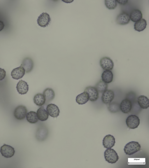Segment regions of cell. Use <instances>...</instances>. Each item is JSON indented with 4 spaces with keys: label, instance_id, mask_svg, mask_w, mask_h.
<instances>
[{
    "label": "cell",
    "instance_id": "31",
    "mask_svg": "<svg viewBox=\"0 0 149 168\" xmlns=\"http://www.w3.org/2000/svg\"><path fill=\"white\" fill-rule=\"evenodd\" d=\"M6 76V71L4 69L0 68V81L2 80Z\"/></svg>",
    "mask_w": 149,
    "mask_h": 168
},
{
    "label": "cell",
    "instance_id": "22",
    "mask_svg": "<svg viewBox=\"0 0 149 168\" xmlns=\"http://www.w3.org/2000/svg\"><path fill=\"white\" fill-rule=\"evenodd\" d=\"M137 102L140 107L143 109H147L149 106V100L146 96L140 95L137 98Z\"/></svg>",
    "mask_w": 149,
    "mask_h": 168
},
{
    "label": "cell",
    "instance_id": "25",
    "mask_svg": "<svg viewBox=\"0 0 149 168\" xmlns=\"http://www.w3.org/2000/svg\"><path fill=\"white\" fill-rule=\"evenodd\" d=\"M33 102L37 106H41L45 103L46 99L43 94L39 93L36 94L33 98Z\"/></svg>",
    "mask_w": 149,
    "mask_h": 168
},
{
    "label": "cell",
    "instance_id": "4",
    "mask_svg": "<svg viewBox=\"0 0 149 168\" xmlns=\"http://www.w3.org/2000/svg\"><path fill=\"white\" fill-rule=\"evenodd\" d=\"M126 123L127 126L130 128L134 129L137 128L139 125L140 120L137 116L131 115L127 117Z\"/></svg>",
    "mask_w": 149,
    "mask_h": 168
},
{
    "label": "cell",
    "instance_id": "9",
    "mask_svg": "<svg viewBox=\"0 0 149 168\" xmlns=\"http://www.w3.org/2000/svg\"><path fill=\"white\" fill-rule=\"evenodd\" d=\"M85 92L88 94L89 97V100L92 102L96 101L99 97L98 92L95 87L88 86L86 87Z\"/></svg>",
    "mask_w": 149,
    "mask_h": 168
},
{
    "label": "cell",
    "instance_id": "5",
    "mask_svg": "<svg viewBox=\"0 0 149 168\" xmlns=\"http://www.w3.org/2000/svg\"><path fill=\"white\" fill-rule=\"evenodd\" d=\"M48 134L47 128L43 125H40L37 129L36 137L37 140L39 141H43L47 138Z\"/></svg>",
    "mask_w": 149,
    "mask_h": 168
},
{
    "label": "cell",
    "instance_id": "1",
    "mask_svg": "<svg viewBox=\"0 0 149 168\" xmlns=\"http://www.w3.org/2000/svg\"><path fill=\"white\" fill-rule=\"evenodd\" d=\"M141 148L140 145L138 142L132 141L125 145L124 150L126 155H131L140 151Z\"/></svg>",
    "mask_w": 149,
    "mask_h": 168
},
{
    "label": "cell",
    "instance_id": "13",
    "mask_svg": "<svg viewBox=\"0 0 149 168\" xmlns=\"http://www.w3.org/2000/svg\"><path fill=\"white\" fill-rule=\"evenodd\" d=\"M47 111L48 114L53 118H56L59 115L60 110L58 107L54 104H48L46 107Z\"/></svg>",
    "mask_w": 149,
    "mask_h": 168
},
{
    "label": "cell",
    "instance_id": "15",
    "mask_svg": "<svg viewBox=\"0 0 149 168\" xmlns=\"http://www.w3.org/2000/svg\"><path fill=\"white\" fill-rule=\"evenodd\" d=\"M115 139L114 137L111 134H108L104 137L103 140V145L106 148H112L114 146Z\"/></svg>",
    "mask_w": 149,
    "mask_h": 168
},
{
    "label": "cell",
    "instance_id": "2",
    "mask_svg": "<svg viewBox=\"0 0 149 168\" xmlns=\"http://www.w3.org/2000/svg\"><path fill=\"white\" fill-rule=\"evenodd\" d=\"M104 157L106 161L109 163H116L119 159V156L116 152L113 149H107L104 152Z\"/></svg>",
    "mask_w": 149,
    "mask_h": 168
},
{
    "label": "cell",
    "instance_id": "19",
    "mask_svg": "<svg viewBox=\"0 0 149 168\" xmlns=\"http://www.w3.org/2000/svg\"><path fill=\"white\" fill-rule=\"evenodd\" d=\"M143 17L142 14L141 10L138 9H134L131 11L130 17V20L134 22H136L141 19Z\"/></svg>",
    "mask_w": 149,
    "mask_h": 168
},
{
    "label": "cell",
    "instance_id": "20",
    "mask_svg": "<svg viewBox=\"0 0 149 168\" xmlns=\"http://www.w3.org/2000/svg\"><path fill=\"white\" fill-rule=\"evenodd\" d=\"M36 114L38 119L41 121H45L48 118L49 114L43 106L41 107L38 109Z\"/></svg>",
    "mask_w": 149,
    "mask_h": 168
},
{
    "label": "cell",
    "instance_id": "24",
    "mask_svg": "<svg viewBox=\"0 0 149 168\" xmlns=\"http://www.w3.org/2000/svg\"><path fill=\"white\" fill-rule=\"evenodd\" d=\"M147 25L146 21L144 19H141L136 22L134 25L135 30L140 32L143 31L146 27Z\"/></svg>",
    "mask_w": 149,
    "mask_h": 168
},
{
    "label": "cell",
    "instance_id": "23",
    "mask_svg": "<svg viewBox=\"0 0 149 168\" xmlns=\"http://www.w3.org/2000/svg\"><path fill=\"white\" fill-rule=\"evenodd\" d=\"M102 80L107 83L111 82L113 80V74L110 70H105L102 74Z\"/></svg>",
    "mask_w": 149,
    "mask_h": 168
},
{
    "label": "cell",
    "instance_id": "26",
    "mask_svg": "<svg viewBox=\"0 0 149 168\" xmlns=\"http://www.w3.org/2000/svg\"><path fill=\"white\" fill-rule=\"evenodd\" d=\"M26 119L31 124L35 123L38 121L36 113L33 111H30L27 114Z\"/></svg>",
    "mask_w": 149,
    "mask_h": 168
},
{
    "label": "cell",
    "instance_id": "16",
    "mask_svg": "<svg viewBox=\"0 0 149 168\" xmlns=\"http://www.w3.org/2000/svg\"><path fill=\"white\" fill-rule=\"evenodd\" d=\"M17 90L19 94H26L29 90V85L26 81L22 80H19L16 87Z\"/></svg>",
    "mask_w": 149,
    "mask_h": 168
},
{
    "label": "cell",
    "instance_id": "10",
    "mask_svg": "<svg viewBox=\"0 0 149 168\" xmlns=\"http://www.w3.org/2000/svg\"><path fill=\"white\" fill-rule=\"evenodd\" d=\"M130 21V15L127 13L122 12L117 16L116 22L117 24L120 25L128 24Z\"/></svg>",
    "mask_w": 149,
    "mask_h": 168
},
{
    "label": "cell",
    "instance_id": "7",
    "mask_svg": "<svg viewBox=\"0 0 149 168\" xmlns=\"http://www.w3.org/2000/svg\"><path fill=\"white\" fill-rule=\"evenodd\" d=\"M0 152L4 157L10 158L14 155L15 151L12 146L4 144L1 147Z\"/></svg>",
    "mask_w": 149,
    "mask_h": 168
},
{
    "label": "cell",
    "instance_id": "17",
    "mask_svg": "<svg viewBox=\"0 0 149 168\" xmlns=\"http://www.w3.org/2000/svg\"><path fill=\"white\" fill-rule=\"evenodd\" d=\"M26 73L31 72L33 68V62L32 59L28 57L25 58L21 64Z\"/></svg>",
    "mask_w": 149,
    "mask_h": 168
},
{
    "label": "cell",
    "instance_id": "8",
    "mask_svg": "<svg viewBox=\"0 0 149 168\" xmlns=\"http://www.w3.org/2000/svg\"><path fill=\"white\" fill-rule=\"evenodd\" d=\"M100 65L104 70H111L113 68L114 63L112 60L109 57H104L100 60Z\"/></svg>",
    "mask_w": 149,
    "mask_h": 168
},
{
    "label": "cell",
    "instance_id": "18",
    "mask_svg": "<svg viewBox=\"0 0 149 168\" xmlns=\"http://www.w3.org/2000/svg\"><path fill=\"white\" fill-rule=\"evenodd\" d=\"M43 95L45 97L46 102L45 104H48L52 101L55 97V92L52 88H48L44 90L43 92Z\"/></svg>",
    "mask_w": 149,
    "mask_h": 168
},
{
    "label": "cell",
    "instance_id": "12",
    "mask_svg": "<svg viewBox=\"0 0 149 168\" xmlns=\"http://www.w3.org/2000/svg\"><path fill=\"white\" fill-rule=\"evenodd\" d=\"M25 70L21 64L18 67L14 69L11 72L12 78L16 80H18L22 78L25 74Z\"/></svg>",
    "mask_w": 149,
    "mask_h": 168
},
{
    "label": "cell",
    "instance_id": "33",
    "mask_svg": "<svg viewBox=\"0 0 149 168\" xmlns=\"http://www.w3.org/2000/svg\"><path fill=\"white\" fill-rule=\"evenodd\" d=\"M4 24L2 21L0 20V31H2L4 28Z\"/></svg>",
    "mask_w": 149,
    "mask_h": 168
},
{
    "label": "cell",
    "instance_id": "11",
    "mask_svg": "<svg viewBox=\"0 0 149 168\" xmlns=\"http://www.w3.org/2000/svg\"><path fill=\"white\" fill-rule=\"evenodd\" d=\"M114 97V94L111 90H107L103 92L102 96V102L105 104H110Z\"/></svg>",
    "mask_w": 149,
    "mask_h": 168
},
{
    "label": "cell",
    "instance_id": "21",
    "mask_svg": "<svg viewBox=\"0 0 149 168\" xmlns=\"http://www.w3.org/2000/svg\"><path fill=\"white\" fill-rule=\"evenodd\" d=\"M89 100V95L86 92L79 94L76 97V102L79 104H86Z\"/></svg>",
    "mask_w": 149,
    "mask_h": 168
},
{
    "label": "cell",
    "instance_id": "27",
    "mask_svg": "<svg viewBox=\"0 0 149 168\" xmlns=\"http://www.w3.org/2000/svg\"><path fill=\"white\" fill-rule=\"evenodd\" d=\"M95 87L98 92L102 93L107 90L108 85L101 80L97 83Z\"/></svg>",
    "mask_w": 149,
    "mask_h": 168
},
{
    "label": "cell",
    "instance_id": "14",
    "mask_svg": "<svg viewBox=\"0 0 149 168\" xmlns=\"http://www.w3.org/2000/svg\"><path fill=\"white\" fill-rule=\"evenodd\" d=\"M132 106L131 102L127 99H123L120 105V110L124 113H127L131 110Z\"/></svg>",
    "mask_w": 149,
    "mask_h": 168
},
{
    "label": "cell",
    "instance_id": "32",
    "mask_svg": "<svg viewBox=\"0 0 149 168\" xmlns=\"http://www.w3.org/2000/svg\"><path fill=\"white\" fill-rule=\"evenodd\" d=\"M117 2L121 5H125L127 3L128 0H118L116 1Z\"/></svg>",
    "mask_w": 149,
    "mask_h": 168
},
{
    "label": "cell",
    "instance_id": "30",
    "mask_svg": "<svg viewBox=\"0 0 149 168\" xmlns=\"http://www.w3.org/2000/svg\"><path fill=\"white\" fill-rule=\"evenodd\" d=\"M136 96V94L134 92L131 91L126 94V99L129 100L131 102L132 101L134 102Z\"/></svg>",
    "mask_w": 149,
    "mask_h": 168
},
{
    "label": "cell",
    "instance_id": "3",
    "mask_svg": "<svg viewBox=\"0 0 149 168\" xmlns=\"http://www.w3.org/2000/svg\"><path fill=\"white\" fill-rule=\"evenodd\" d=\"M27 112V110L25 106L20 105L17 106L15 109L14 115L16 119L22 120L25 118Z\"/></svg>",
    "mask_w": 149,
    "mask_h": 168
},
{
    "label": "cell",
    "instance_id": "6",
    "mask_svg": "<svg viewBox=\"0 0 149 168\" xmlns=\"http://www.w3.org/2000/svg\"><path fill=\"white\" fill-rule=\"evenodd\" d=\"M51 21L49 15L46 12L42 13L38 17L37 24L40 26L45 27L47 26Z\"/></svg>",
    "mask_w": 149,
    "mask_h": 168
},
{
    "label": "cell",
    "instance_id": "28",
    "mask_svg": "<svg viewBox=\"0 0 149 168\" xmlns=\"http://www.w3.org/2000/svg\"><path fill=\"white\" fill-rule=\"evenodd\" d=\"M104 4L106 7L109 10L114 9L117 5V2L115 0H105Z\"/></svg>",
    "mask_w": 149,
    "mask_h": 168
},
{
    "label": "cell",
    "instance_id": "29",
    "mask_svg": "<svg viewBox=\"0 0 149 168\" xmlns=\"http://www.w3.org/2000/svg\"><path fill=\"white\" fill-rule=\"evenodd\" d=\"M109 110L111 113H116L119 111L120 105L116 102L110 103L108 107Z\"/></svg>",
    "mask_w": 149,
    "mask_h": 168
}]
</instances>
